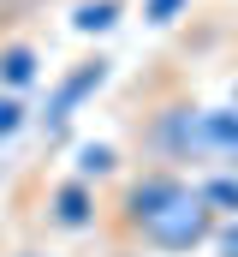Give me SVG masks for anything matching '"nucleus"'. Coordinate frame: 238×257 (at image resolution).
Masks as SVG:
<instances>
[{"instance_id":"f257e3e1","label":"nucleus","mask_w":238,"mask_h":257,"mask_svg":"<svg viewBox=\"0 0 238 257\" xmlns=\"http://www.w3.org/2000/svg\"><path fill=\"white\" fill-rule=\"evenodd\" d=\"M114 227L125 233V245L184 257V251H196V245L214 239L220 215L202 203L196 180H184L178 168H143V174H131V180L119 186Z\"/></svg>"},{"instance_id":"f03ea898","label":"nucleus","mask_w":238,"mask_h":257,"mask_svg":"<svg viewBox=\"0 0 238 257\" xmlns=\"http://www.w3.org/2000/svg\"><path fill=\"white\" fill-rule=\"evenodd\" d=\"M196 102H173V108H155L149 126H143V150L167 168V162H202V138H196Z\"/></svg>"},{"instance_id":"7ed1b4c3","label":"nucleus","mask_w":238,"mask_h":257,"mask_svg":"<svg viewBox=\"0 0 238 257\" xmlns=\"http://www.w3.org/2000/svg\"><path fill=\"white\" fill-rule=\"evenodd\" d=\"M102 84H108V60H102V54H96V60H78V66L54 84V96H48V108H42V126L60 132L90 96H96V90H102Z\"/></svg>"},{"instance_id":"20e7f679","label":"nucleus","mask_w":238,"mask_h":257,"mask_svg":"<svg viewBox=\"0 0 238 257\" xmlns=\"http://www.w3.org/2000/svg\"><path fill=\"white\" fill-rule=\"evenodd\" d=\"M96 215H102V203H96V186L90 180H60L54 192H48V221H54L60 233H90L96 227Z\"/></svg>"},{"instance_id":"39448f33","label":"nucleus","mask_w":238,"mask_h":257,"mask_svg":"<svg viewBox=\"0 0 238 257\" xmlns=\"http://www.w3.org/2000/svg\"><path fill=\"white\" fill-rule=\"evenodd\" d=\"M36 84V48L30 42H0V90L24 96Z\"/></svg>"},{"instance_id":"423d86ee","label":"nucleus","mask_w":238,"mask_h":257,"mask_svg":"<svg viewBox=\"0 0 238 257\" xmlns=\"http://www.w3.org/2000/svg\"><path fill=\"white\" fill-rule=\"evenodd\" d=\"M72 174L90 180V186H96V180H114V174H119V150H114V144H78Z\"/></svg>"},{"instance_id":"0eeeda50","label":"nucleus","mask_w":238,"mask_h":257,"mask_svg":"<svg viewBox=\"0 0 238 257\" xmlns=\"http://www.w3.org/2000/svg\"><path fill=\"white\" fill-rule=\"evenodd\" d=\"M196 192H202V203H208L214 215H232V221H238V174H232V168H226V174L196 180Z\"/></svg>"},{"instance_id":"6e6552de","label":"nucleus","mask_w":238,"mask_h":257,"mask_svg":"<svg viewBox=\"0 0 238 257\" xmlns=\"http://www.w3.org/2000/svg\"><path fill=\"white\" fill-rule=\"evenodd\" d=\"M114 24H119V0H78V12H72V30L78 36H102Z\"/></svg>"},{"instance_id":"1a4fd4ad","label":"nucleus","mask_w":238,"mask_h":257,"mask_svg":"<svg viewBox=\"0 0 238 257\" xmlns=\"http://www.w3.org/2000/svg\"><path fill=\"white\" fill-rule=\"evenodd\" d=\"M24 120H30V108H24V96H12V90H0V144H6V138H18V132H24Z\"/></svg>"},{"instance_id":"9d476101","label":"nucleus","mask_w":238,"mask_h":257,"mask_svg":"<svg viewBox=\"0 0 238 257\" xmlns=\"http://www.w3.org/2000/svg\"><path fill=\"white\" fill-rule=\"evenodd\" d=\"M178 12H184V0H143V18L149 24H173Z\"/></svg>"},{"instance_id":"9b49d317","label":"nucleus","mask_w":238,"mask_h":257,"mask_svg":"<svg viewBox=\"0 0 238 257\" xmlns=\"http://www.w3.org/2000/svg\"><path fill=\"white\" fill-rule=\"evenodd\" d=\"M214 239H220V251H226V257H238V221H232V227H214Z\"/></svg>"},{"instance_id":"f8f14e48","label":"nucleus","mask_w":238,"mask_h":257,"mask_svg":"<svg viewBox=\"0 0 238 257\" xmlns=\"http://www.w3.org/2000/svg\"><path fill=\"white\" fill-rule=\"evenodd\" d=\"M12 257H60V251H36V245H30V251H12Z\"/></svg>"},{"instance_id":"ddd939ff","label":"nucleus","mask_w":238,"mask_h":257,"mask_svg":"<svg viewBox=\"0 0 238 257\" xmlns=\"http://www.w3.org/2000/svg\"><path fill=\"white\" fill-rule=\"evenodd\" d=\"M226 168H232V174H238V156H232V162H226Z\"/></svg>"}]
</instances>
